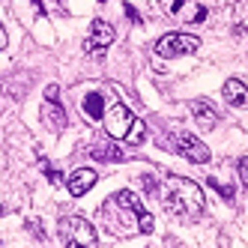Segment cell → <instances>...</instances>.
I'll return each mask as SVG.
<instances>
[{
	"label": "cell",
	"mask_w": 248,
	"mask_h": 248,
	"mask_svg": "<svg viewBox=\"0 0 248 248\" xmlns=\"http://www.w3.org/2000/svg\"><path fill=\"white\" fill-rule=\"evenodd\" d=\"M147 209L140 206L138 194L117 191L102 203V224L114 236H132V233H140V216Z\"/></svg>",
	"instance_id": "cell-1"
},
{
	"label": "cell",
	"mask_w": 248,
	"mask_h": 248,
	"mask_svg": "<svg viewBox=\"0 0 248 248\" xmlns=\"http://www.w3.org/2000/svg\"><path fill=\"white\" fill-rule=\"evenodd\" d=\"M162 206L176 218H198L203 209V191L186 176H168L162 188Z\"/></svg>",
	"instance_id": "cell-2"
},
{
	"label": "cell",
	"mask_w": 248,
	"mask_h": 248,
	"mask_svg": "<svg viewBox=\"0 0 248 248\" xmlns=\"http://www.w3.org/2000/svg\"><path fill=\"white\" fill-rule=\"evenodd\" d=\"M102 123H105V129H108L111 138H120V140H126V144H140V140L147 138V126L120 99H111L105 105Z\"/></svg>",
	"instance_id": "cell-3"
},
{
	"label": "cell",
	"mask_w": 248,
	"mask_h": 248,
	"mask_svg": "<svg viewBox=\"0 0 248 248\" xmlns=\"http://www.w3.org/2000/svg\"><path fill=\"white\" fill-rule=\"evenodd\" d=\"M201 39L191 36V33H168L155 42V54L158 57H186L191 51H198Z\"/></svg>",
	"instance_id": "cell-4"
},
{
	"label": "cell",
	"mask_w": 248,
	"mask_h": 248,
	"mask_svg": "<svg viewBox=\"0 0 248 248\" xmlns=\"http://www.w3.org/2000/svg\"><path fill=\"white\" fill-rule=\"evenodd\" d=\"M60 239L66 245H96V227L87 224L84 218L72 216V218H63L60 221Z\"/></svg>",
	"instance_id": "cell-5"
},
{
	"label": "cell",
	"mask_w": 248,
	"mask_h": 248,
	"mask_svg": "<svg viewBox=\"0 0 248 248\" xmlns=\"http://www.w3.org/2000/svg\"><path fill=\"white\" fill-rule=\"evenodd\" d=\"M170 147L180 153V155H186L188 162H198V165L209 162V150H206V144H201V140L191 138L188 132H176V135H170Z\"/></svg>",
	"instance_id": "cell-6"
},
{
	"label": "cell",
	"mask_w": 248,
	"mask_h": 248,
	"mask_svg": "<svg viewBox=\"0 0 248 248\" xmlns=\"http://www.w3.org/2000/svg\"><path fill=\"white\" fill-rule=\"evenodd\" d=\"M57 84H51L48 90H45V108H42V120H45V126L51 132H63L66 129V111L60 108V102H57Z\"/></svg>",
	"instance_id": "cell-7"
},
{
	"label": "cell",
	"mask_w": 248,
	"mask_h": 248,
	"mask_svg": "<svg viewBox=\"0 0 248 248\" xmlns=\"http://www.w3.org/2000/svg\"><path fill=\"white\" fill-rule=\"evenodd\" d=\"M114 39H117V33H114V27L108 21H93L90 24V36L84 42V51L87 54H105V48H108Z\"/></svg>",
	"instance_id": "cell-8"
},
{
	"label": "cell",
	"mask_w": 248,
	"mask_h": 248,
	"mask_svg": "<svg viewBox=\"0 0 248 248\" xmlns=\"http://www.w3.org/2000/svg\"><path fill=\"white\" fill-rule=\"evenodd\" d=\"M69 191H72V198H81V194H87L93 186H96V170H90V168H81V170H75L72 176H69Z\"/></svg>",
	"instance_id": "cell-9"
},
{
	"label": "cell",
	"mask_w": 248,
	"mask_h": 248,
	"mask_svg": "<svg viewBox=\"0 0 248 248\" xmlns=\"http://www.w3.org/2000/svg\"><path fill=\"white\" fill-rule=\"evenodd\" d=\"M170 15H173V18H180V21H203L206 18V9L198 6L194 0H176Z\"/></svg>",
	"instance_id": "cell-10"
},
{
	"label": "cell",
	"mask_w": 248,
	"mask_h": 248,
	"mask_svg": "<svg viewBox=\"0 0 248 248\" xmlns=\"http://www.w3.org/2000/svg\"><path fill=\"white\" fill-rule=\"evenodd\" d=\"M191 114H194V120H198V126H201V129H209V126H216V123H218L216 108H212L209 102H203V99L191 102Z\"/></svg>",
	"instance_id": "cell-11"
},
{
	"label": "cell",
	"mask_w": 248,
	"mask_h": 248,
	"mask_svg": "<svg viewBox=\"0 0 248 248\" xmlns=\"http://www.w3.org/2000/svg\"><path fill=\"white\" fill-rule=\"evenodd\" d=\"M224 99L230 102V105H248V87H245V81H239V78H230L227 84H224Z\"/></svg>",
	"instance_id": "cell-12"
},
{
	"label": "cell",
	"mask_w": 248,
	"mask_h": 248,
	"mask_svg": "<svg viewBox=\"0 0 248 248\" xmlns=\"http://www.w3.org/2000/svg\"><path fill=\"white\" fill-rule=\"evenodd\" d=\"M84 114L90 120H102L105 114V96L102 93H87L84 96Z\"/></svg>",
	"instance_id": "cell-13"
},
{
	"label": "cell",
	"mask_w": 248,
	"mask_h": 248,
	"mask_svg": "<svg viewBox=\"0 0 248 248\" xmlns=\"http://www.w3.org/2000/svg\"><path fill=\"white\" fill-rule=\"evenodd\" d=\"M87 155H93V158H105V162H123V153H117L114 147H105V144H93Z\"/></svg>",
	"instance_id": "cell-14"
},
{
	"label": "cell",
	"mask_w": 248,
	"mask_h": 248,
	"mask_svg": "<svg viewBox=\"0 0 248 248\" xmlns=\"http://www.w3.org/2000/svg\"><path fill=\"white\" fill-rule=\"evenodd\" d=\"M233 21L239 30L248 33V0H236V6H233Z\"/></svg>",
	"instance_id": "cell-15"
},
{
	"label": "cell",
	"mask_w": 248,
	"mask_h": 248,
	"mask_svg": "<svg viewBox=\"0 0 248 248\" xmlns=\"http://www.w3.org/2000/svg\"><path fill=\"white\" fill-rule=\"evenodd\" d=\"M209 186H212V188H218V191L224 194L227 201H233V188H230V186H221V183H216V176H212V180H209Z\"/></svg>",
	"instance_id": "cell-16"
},
{
	"label": "cell",
	"mask_w": 248,
	"mask_h": 248,
	"mask_svg": "<svg viewBox=\"0 0 248 248\" xmlns=\"http://www.w3.org/2000/svg\"><path fill=\"white\" fill-rule=\"evenodd\" d=\"M239 173H242V180H245V186H248V155L239 158Z\"/></svg>",
	"instance_id": "cell-17"
},
{
	"label": "cell",
	"mask_w": 248,
	"mask_h": 248,
	"mask_svg": "<svg viewBox=\"0 0 248 248\" xmlns=\"http://www.w3.org/2000/svg\"><path fill=\"white\" fill-rule=\"evenodd\" d=\"M123 9H126V15H129L132 21H140V18H138V12H135V6H129V3H126V6H123Z\"/></svg>",
	"instance_id": "cell-18"
},
{
	"label": "cell",
	"mask_w": 248,
	"mask_h": 248,
	"mask_svg": "<svg viewBox=\"0 0 248 248\" xmlns=\"http://www.w3.org/2000/svg\"><path fill=\"white\" fill-rule=\"evenodd\" d=\"M140 183H144V188H150V191L155 188V183H153V176H140Z\"/></svg>",
	"instance_id": "cell-19"
},
{
	"label": "cell",
	"mask_w": 248,
	"mask_h": 248,
	"mask_svg": "<svg viewBox=\"0 0 248 248\" xmlns=\"http://www.w3.org/2000/svg\"><path fill=\"white\" fill-rule=\"evenodd\" d=\"M6 45V30H3V24H0V48Z\"/></svg>",
	"instance_id": "cell-20"
}]
</instances>
